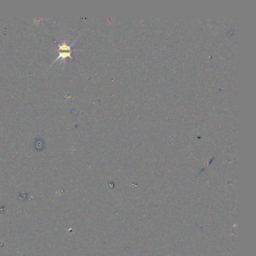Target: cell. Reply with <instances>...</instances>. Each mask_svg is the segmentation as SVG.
<instances>
[{
  "label": "cell",
  "mask_w": 256,
  "mask_h": 256,
  "mask_svg": "<svg viewBox=\"0 0 256 256\" xmlns=\"http://www.w3.org/2000/svg\"><path fill=\"white\" fill-rule=\"evenodd\" d=\"M59 57L56 59L57 60L59 58H62V59H65V58L69 57V56H71V54H72V47L71 46H69L67 45L65 43L62 44V45H59Z\"/></svg>",
  "instance_id": "1"
}]
</instances>
